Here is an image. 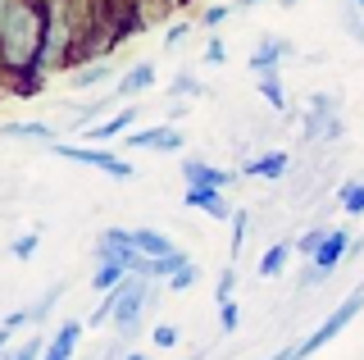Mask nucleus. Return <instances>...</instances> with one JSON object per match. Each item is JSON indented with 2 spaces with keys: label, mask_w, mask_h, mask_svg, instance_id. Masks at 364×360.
Segmentation results:
<instances>
[{
  "label": "nucleus",
  "mask_w": 364,
  "mask_h": 360,
  "mask_svg": "<svg viewBox=\"0 0 364 360\" xmlns=\"http://www.w3.org/2000/svg\"><path fill=\"white\" fill-rule=\"evenodd\" d=\"M232 14H237L232 0H228V5H205V9H200V28H210V32H214V28H223Z\"/></svg>",
  "instance_id": "26"
},
{
  "label": "nucleus",
  "mask_w": 364,
  "mask_h": 360,
  "mask_svg": "<svg viewBox=\"0 0 364 360\" xmlns=\"http://www.w3.org/2000/svg\"><path fill=\"white\" fill-rule=\"evenodd\" d=\"M60 292H64V283H50V287H46V297L37 301V306H32V329H37V324L46 319V314L55 310V301H60Z\"/></svg>",
  "instance_id": "32"
},
{
  "label": "nucleus",
  "mask_w": 364,
  "mask_h": 360,
  "mask_svg": "<svg viewBox=\"0 0 364 360\" xmlns=\"http://www.w3.org/2000/svg\"><path fill=\"white\" fill-rule=\"evenodd\" d=\"M46 0H0V69L14 96L46 92Z\"/></svg>",
  "instance_id": "1"
},
{
  "label": "nucleus",
  "mask_w": 364,
  "mask_h": 360,
  "mask_svg": "<svg viewBox=\"0 0 364 360\" xmlns=\"http://www.w3.org/2000/svg\"><path fill=\"white\" fill-rule=\"evenodd\" d=\"M182 5H191V0H168V9H182Z\"/></svg>",
  "instance_id": "41"
},
{
  "label": "nucleus",
  "mask_w": 364,
  "mask_h": 360,
  "mask_svg": "<svg viewBox=\"0 0 364 360\" xmlns=\"http://www.w3.org/2000/svg\"><path fill=\"white\" fill-rule=\"evenodd\" d=\"M123 360H151V356H146V351H128V356H123Z\"/></svg>",
  "instance_id": "39"
},
{
  "label": "nucleus",
  "mask_w": 364,
  "mask_h": 360,
  "mask_svg": "<svg viewBox=\"0 0 364 360\" xmlns=\"http://www.w3.org/2000/svg\"><path fill=\"white\" fill-rule=\"evenodd\" d=\"M187 32H191V23H187V18H178V23H173V28L164 32V51H178V46H182V37H187Z\"/></svg>",
  "instance_id": "36"
},
{
  "label": "nucleus",
  "mask_w": 364,
  "mask_h": 360,
  "mask_svg": "<svg viewBox=\"0 0 364 360\" xmlns=\"http://www.w3.org/2000/svg\"><path fill=\"white\" fill-rule=\"evenodd\" d=\"M296 255V242H273L264 255H259V278H278L282 269H287V260Z\"/></svg>",
  "instance_id": "20"
},
{
  "label": "nucleus",
  "mask_w": 364,
  "mask_h": 360,
  "mask_svg": "<svg viewBox=\"0 0 364 360\" xmlns=\"http://www.w3.org/2000/svg\"><path fill=\"white\" fill-rule=\"evenodd\" d=\"M182 206L210 215L214 223H228V219L237 215L232 201H228V187H187V192H182Z\"/></svg>",
  "instance_id": "8"
},
{
  "label": "nucleus",
  "mask_w": 364,
  "mask_h": 360,
  "mask_svg": "<svg viewBox=\"0 0 364 360\" xmlns=\"http://www.w3.org/2000/svg\"><path fill=\"white\" fill-rule=\"evenodd\" d=\"M291 41H282V37H264L255 51H250V73H269V69H282V64L291 60Z\"/></svg>",
  "instance_id": "12"
},
{
  "label": "nucleus",
  "mask_w": 364,
  "mask_h": 360,
  "mask_svg": "<svg viewBox=\"0 0 364 360\" xmlns=\"http://www.w3.org/2000/svg\"><path fill=\"white\" fill-rule=\"evenodd\" d=\"M242 174H246V178H264V183H278V178L291 174V155H287V151L250 155V160H242Z\"/></svg>",
  "instance_id": "11"
},
{
  "label": "nucleus",
  "mask_w": 364,
  "mask_h": 360,
  "mask_svg": "<svg viewBox=\"0 0 364 360\" xmlns=\"http://www.w3.org/2000/svg\"><path fill=\"white\" fill-rule=\"evenodd\" d=\"M155 87V60H136L128 73L114 83V96H123V100H132V96H146Z\"/></svg>",
  "instance_id": "13"
},
{
  "label": "nucleus",
  "mask_w": 364,
  "mask_h": 360,
  "mask_svg": "<svg viewBox=\"0 0 364 360\" xmlns=\"http://www.w3.org/2000/svg\"><path fill=\"white\" fill-rule=\"evenodd\" d=\"M5 137L9 142H60L55 137V128L50 123H41V119H5Z\"/></svg>",
  "instance_id": "17"
},
{
  "label": "nucleus",
  "mask_w": 364,
  "mask_h": 360,
  "mask_svg": "<svg viewBox=\"0 0 364 360\" xmlns=\"http://www.w3.org/2000/svg\"><path fill=\"white\" fill-rule=\"evenodd\" d=\"M255 92L269 100V110H273V115H287V78H282V69L255 73Z\"/></svg>",
  "instance_id": "16"
},
{
  "label": "nucleus",
  "mask_w": 364,
  "mask_h": 360,
  "mask_svg": "<svg viewBox=\"0 0 364 360\" xmlns=\"http://www.w3.org/2000/svg\"><path fill=\"white\" fill-rule=\"evenodd\" d=\"M128 283V269H123L119 260H109V255H100V265L91 269V287L105 297V292H114V287H123Z\"/></svg>",
  "instance_id": "18"
},
{
  "label": "nucleus",
  "mask_w": 364,
  "mask_h": 360,
  "mask_svg": "<svg viewBox=\"0 0 364 360\" xmlns=\"http://www.w3.org/2000/svg\"><path fill=\"white\" fill-rule=\"evenodd\" d=\"M46 346H50V337L32 333L28 342H18V346H5V360H46Z\"/></svg>",
  "instance_id": "21"
},
{
  "label": "nucleus",
  "mask_w": 364,
  "mask_h": 360,
  "mask_svg": "<svg viewBox=\"0 0 364 360\" xmlns=\"http://www.w3.org/2000/svg\"><path fill=\"white\" fill-rule=\"evenodd\" d=\"M228 223H232V242H228V251L237 255V251H242V242H246V228H250V210H237Z\"/></svg>",
  "instance_id": "33"
},
{
  "label": "nucleus",
  "mask_w": 364,
  "mask_h": 360,
  "mask_svg": "<svg viewBox=\"0 0 364 360\" xmlns=\"http://www.w3.org/2000/svg\"><path fill=\"white\" fill-rule=\"evenodd\" d=\"M196 283H200V265H196V260H187L173 278H168V287H173V292H191Z\"/></svg>",
  "instance_id": "28"
},
{
  "label": "nucleus",
  "mask_w": 364,
  "mask_h": 360,
  "mask_svg": "<svg viewBox=\"0 0 364 360\" xmlns=\"http://www.w3.org/2000/svg\"><path fill=\"white\" fill-rule=\"evenodd\" d=\"M132 5H136V14H141L151 28L159 23V18H168V14H173V9H168V0H132Z\"/></svg>",
  "instance_id": "27"
},
{
  "label": "nucleus",
  "mask_w": 364,
  "mask_h": 360,
  "mask_svg": "<svg viewBox=\"0 0 364 360\" xmlns=\"http://www.w3.org/2000/svg\"><path fill=\"white\" fill-rule=\"evenodd\" d=\"M182 183H187V187H232L237 174H232V169L210 164V160H196V155H187V160H182Z\"/></svg>",
  "instance_id": "10"
},
{
  "label": "nucleus",
  "mask_w": 364,
  "mask_h": 360,
  "mask_svg": "<svg viewBox=\"0 0 364 360\" xmlns=\"http://www.w3.org/2000/svg\"><path fill=\"white\" fill-rule=\"evenodd\" d=\"M341 210H346V215H364V183L360 178H350V183H341Z\"/></svg>",
  "instance_id": "23"
},
{
  "label": "nucleus",
  "mask_w": 364,
  "mask_h": 360,
  "mask_svg": "<svg viewBox=\"0 0 364 360\" xmlns=\"http://www.w3.org/2000/svg\"><path fill=\"white\" fill-rule=\"evenodd\" d=\"M242 329V306L237 301H223L219 306V333H237Z\"/></svg>",
  "instance_id": "34"
},
{
  "label": "nucleus",
  "mask_w": 364,
  "mask_h": 360,
  "mask_svg": "<svg viewBox=\"0 0 364 360\" xmlns=\"http://www.w3.org/2000/svg\"><path fill=\"white\" fill-rule=\"evenodd\" d=\"M105 78H114V64H109V55H100V60H87L77 69H68V87L73 92H91V87H105Z\"/></svg>",
  "instance_id": "14"
},
{
  "label": "nucleus",
  "mask_w": 364,
  "mask_h": 360,
  "mask_svg": "<svg viewBox=\"0 0 364 360\" xmlns=\"http://www.w3.org/2000/svg\"><path fill=\"white\" fill-rule=\"evenodd\" d=\"M323 238H328V228H323V223H314L310 233H301V238H296V255H305V260H314V251L323 246Z\"/></svg>",
  "instance_id": "25"
},
{
  "label": "nucleus",
  "mask_w": 364,
  "mask_h": 360,
  "mask_svg": "<svg viewBox=\"0 0 364 360\" xmlns=\"http://www.w3.org/2000/svg\"><path fill=\"white\" fill-rule=\"evenodd\" d=\"M200 60H205V64H223V60H228V46H223V37H219V32H210V41H205Z\"/></svg>",
  "instance_id": "35"
},
{
  "label": "nucleus",
  "mask_w": 364,
  "mask_h": 360,
  "mask_svg": "<svg viewBox=\"0 0 364 360\" xmlns=\"http://www.w3.org/2000/svg\"><path fill=\"white\" fill-rule=\"evenodd\" d=\"M269 360H301V342H291V346H282V351H273Z\"/></svg>",
  "instance_id": "37"
},
{
  "label": "nucleus",
  "mask_w": 364,
  "mask_h": 360,
  "mask_svg": "<svg viewBox=\"0 0 364 360\" xmlns=\"http://www.w3.org/2000/svg\"><path fill=\"white\" fill-rule=\"evenodd\" d=\"M136 119H141V110L136 105H123L119 115H109V119H96L91 128H82L87 132V142H100V146H109V142H123L128 132L136 128Z\"/></svg>",
  "instance_id": "9"
},
{
  "label": "nucleus",
  "mask_w": 364,
  "mask_h": 360,
  "mask_svg": "<svg viewBox=\"0 0 364 360\" xmlns=\"http://www.w3.org/2000/svg\"><path fill=\"white\" fill-rule=\"evenodd\" d=\"M132 242L141 246L146 255H155V260H159V255H173V251H178L173 238H164L159 228H146V223H141V228H132Z\"/></svg>",
  "instance_id": "19"
},
{
  "label": "nucleus",
  "mask_w": 364,
  "mask_h": 360,
  "mask_svg": "<svg viewBox=\"0 0 364 360\" xmlns=\"http://www.w3.org/2000/svg\"><path fill=\"white\" fill-rule=\"evenodd\" d=\"M23 324H32V310H9L5 324H0V337H5V346H14V333L23 329Z\"/></svg>",
  "instance_id": "30"
},
{
  "label": "nucleus",
  "mask_w": 364,
  "mask_h": 360,
  "mask_svg": "<svg viewBox=\"0 0 364 360\" xmlns=\"http://www.w3.org/2000/svg\"><path fill=\"white\" fill-rule=\"evenodd\" d=\"M37 246H41V228L18 233V238L9 242V255H14V260H32V255H37Z\"/></svg>",
  "instance_id": "24"
},
{
  "label": "nucleus",
  "mask_w": 364,
  "mask_h": 360,
  "mask_svg": "<svg viewBox=\"0 0 364 360\" xmlns=\"http://www.w3.org/2000/svg\"><path fill=\"white\" fill-rule=\"evenodd\" d=\"M114 333L119 337H132L136 329H141V314L146 306H151V278H141V274H128V283L123 287H114Z\"/></svg>",
  "instance_id": "3"
},
{
  "label": "nucleus",
  "mask_w": 364,
  "mask_h": 360,
  "mask_svg": "<svg viewBox=\"0 0 364 360\" xmlns=\"http://www.w3.org/2000/svg\"><path fill=\"white\" fill-rule=\"evenodd\" d=\"M232 292H237V269H232V265H223L219 283H214V306H223V301H232Z\"/></svg>",
  "instance_id": "31"
},
{
  "label": "nucleus",
  "mask_w": 364,
  "mask_h": 360,
  "mask_svg": "<svg viewBox=\"0 0 364 360\" xmlns=\"http://www.w3.org/2000/svg\"><path fill=\"white\" fill-rule=\"evenodd\" d=\"M123 151H159V155H178V151H182V128H178V123L132 128L128 137H123Z\"/></svg>",
  "instance_id": "7"
},
{
  "label": "nucleus",
  "mask_w": 364,
  "mask_h": 360,
  "mask_svg": "<svg viewBox=\"0 0 364 360\" xmlns=\"http://www.w3.org/2000/svg\"><path fill=\"white\" fill-rule=\"evenodd\" d=\"M350 251H355V238H350L346 228H328V238H323V246L314 251V260H310V269H305L301 287H314V283H323V278H333Z\"/></svg>",
  "instance_id": "5"
},
{
  "label": "nucleus",
  "mask_w": 364,
  "mask_h": 360,
  "mask_svg": "<svg viewBox=\"0 0 364 360\" xmlns=\"http://www.w3.org/2000/svg\"><path fill=\"white\" fill-rule=\"evenodd\" d=\"M305 137H323V142H337L341 137V100L333 92H314L310 105H305Z\"/></svg>",
  "instance_id": "6"
},
{
  "label": "nucleus",
  "mask_w": 364,
  "mask_h": 360,
  "mask_svg": "<svg viewBox=\"0 0 364 360\" xmlns=\"http://www.w3.org/2000/svg\"><path fill=\"white\" fill-rule=\"evenodd\" d=\"M232 5H237V14H242V9H255L259 0H232Z\"/></svg>",
  "instance_id": "38"
},
{
  "label": "nucleus",
  "mask_w": 364,
  "mask_h": 360,
  "mask_svg": "<svg viewBox=\"0 0 364 360\" xmlns=\"http://www.w3.org/2000/svg\"><path fill=\"white\" fill-rule=\"evenodd\" d=\"M360 310H364V283H360L355 292H346V297H341L337 306L323 314V324H318L310 337H301V360H305V356H314L318 346H328L337 333H346L350 324H355V314H360Z\"/></svg>",
  "instance_id": "4"
},
{
  "label": "nucleus",
  "mask_w": 364,
  "mask_h": 360,
  "mask_svg": "<svg viewBox=\"0 0 364 360\" xmlns=\"http://www.w3.org/2000/svg\"><path fill=\"white\" fill-rule=\"evenodd\" d=\"M168 96L173 100H196V96H205V83L196 73H178L173 83H168Z\"/></svg>",
  "instance_id": "22"
},
{
  "label": "nucleus",
  "mask_w": 364,
  "mask_h": 360,
  "mask_svg": "<svg viewBox=\"0 0 364 360\" xmlns=\"http://www.w3.org/2000/svg\"><path fill=\"white\" fill-rule=\"evenodd\" d=\"M151 342L159 346V351H173V346L182 342V333H178V324H155V329H151Z\"/></svg>",
  "instance_id": "29"
},
{
  "label": "nucleus",
  "mask_w": 364,
  "mask_h": 360,
  "mask_svg": "<svg viewBox=\"0 0 364 360\" xmlns=\"http://www.w3.org/2000/svg\"><path fill=\"white\" fill-rule=\"evenodd\" d=\"M50 155L55 160H68V164H87V169H100V174H109L114 183H128L136 178V169L123 160L119 151H105V146H82V142H50Z\"/></svg>",
  "instance_id": "2"
},
{
  "label": "nucleus",
  "mask_w": 364,
  "mask_h": 360,
  "mask_svg": "<svg viewBox=\"0 0 364 360\" xmlns=\"http://www.w3.org/2000/svg\"><path fill=\"white\" fill-rule=\"evenodd\" d=\"M346 5H350V9H360V14H364V0H346Z\"/></svg>",
  "instance_id": "42"
},
{
  "label": "nucleus",
  "mask_w": 364,
  "mask_h": 360,
  "mask_svg": "<svg viewBox=\"0 0 364 360\" xmlns=\"http://www.w3.org/2000/svg\"><path fill=\"white\" fill-rule=\"evenodd\" d=\"M278 5H282V9H296V5H301V0H278Z\"/></svg>",
  "instance_id": "40"
},
{
  "label": "nucleus",
  "mask_w": 364,
  "mask_h": 360,
  "mask_svg": "<svg viewBox=\"0 0 364 360\" xmlns=\"http://www.w3.org/2000/svg\"><path fill=\"white\" fill-rule=\"evenodd\" d=\"M82 333H87V324H77V319H68L55 329L50 337V346H46V360H73L77 356V342H82Z\"/></svg>",
  "instance_id": "15"
}]
</instances>
